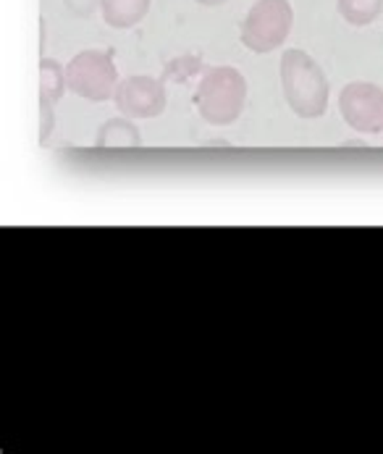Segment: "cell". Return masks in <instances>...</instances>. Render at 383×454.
Returning a JSON list of instances; mask_svg holds the SVG:
<instances>
[{
    "label": "cell",
    "instance_id": "8fae6325",
    "mask_svg": "<svg viewBox=\"0 0 383 454\" xmlns=\"http://www.w3.org/2000/svg\"><path fill=\"white\" fill-rule=\"evenodd\" d=\"M53 131V103L40 100V142L45 145Z\"/></svg>",
    "mask_w": 383,
    "mask_h": 454
},
{
    "label": "cell",
    "instance_id": "ba28073f",
    "mask_svg": "<svg viewBox=\"0 0 383 454\" xmlns=\"http://www.w3.org/2000/svg\"><path fill=\"white\" fill-rule=\"evenodd\" d=\"M139 142H142L139 129L127 119H113V121L103 124V129L98 134V147H111V150L139 147Z\"/></svg>",
    "mask_w": 383,
    "mask_h": 454
},
{
    "label": "cell",
    "instance_id": "5b68a950",
    "mask_svg": "<svg viewBox=\"0 0 383 454\" xmlns=\"http://www.w3.org/2000/svg\"><path fill=\"white\" fill-rule=\"evenodd\" d=\"M341 119L360 134L383 131V90L371 82H352L339 95Z\"/></svg>",
    "mask_w": 383,
    "mask_h": 454
},
{
    "label": "cell",
    "instance_id": "8992f818",
    "mask_svg": "<svg viewBox=\"0 0 383 454\" xmlns=\"http://www.w3.org/2000/svg\"><path fill=\"white\" fill-rule=\"evenodd\" d=\"M113 103L124 116L155 119L166 111V87L152 76H129L119 82Z\"/></svg>",
    "mask_w": 383,
    "mask_h": 454
},
{
    "label": "cell",
    "instance_id": "7a4b0ae2",
    "mask_svg": "<svg viewBox=\"0 0 383 454\" xmlns=\"http://www.w3.org/2000/svg\"><path fill=\"white\" fill-rule=\"evenodd\" d=\"M245 100H247V79L242 76V71L231 66L207 68L194 92L199 116L213 127L234 124L245 111Z\"/></svg>",
    "mask_w": 383,
    "mask_h": 454
},
{
    "label": "cell",
    "instance_id": "6da1fadb",
    "mask_svg": "<svg viewBox=\"0 0 383 454\" xmlns=\"http://www.w3.org/2000/svg\"><path fill=\"white\" fill-rule=\"evenodd\" d=\"M281 87L300 119H318L328 108V79L305 51L289 48L281 56Z\"/></svg>",
    "mask_w": 383,
    "mask_h": 454
},
{
    "label": "cell",
    "instance_id": "9c48e42d",
    "mask_svg": "<svg viewBox=\"0 0 383 454\" xmlns=\"http://www.w3.org/2000/svg\"><path fill=\"white\" fill-rule=\"evenodd\" d=\"M66 90V66H61L56 59H43L40 61V100L59 103Z\"/></svg>",
    "mask_w": 383,
    "mask_h": 454
},
{
    "label": "cell",
    "instance_id": "3957f363",
    "mask_svg": "<svg viewBox=\"0 0 383 454\" xmlns=\"http://www.w3.org/2000/svg\"><path fill=\"white\" fill-rule=\"evenodd\" d=\"M294 11L289 0H257L242 21V45L253 53H273L292 32Z\"/></svg>",
    "mask_w": 383,
    "mask_h": 454
},
{
    "label": "cell",
    "instance_id": "52a82bcc",
    "mask_svg": "<svg viewBox=\"0 0 383 454\" xmlns=\"http://www.w3.org/2000/svg\"><path fill=\"white\" fill-rule=\"evenodd\" d=\"M150 3L152 0H100L103 21L111 29H131L147 16Z\"/></svg>",
    "mask_w": 383,
    "mask_h": 454
},
{
    "label": "cell",
    "instance_id": "30bf717a",
    "mask_svg": "<svg viewBox=\"0 0 383 454\" xmlns=\"http://www.w3.org/2000/svg\"><path fill=\"white\" fill-rule=\"evenodd\" d=\"M341 19L352 27H371L383 13V0H336Z\"/></svg>",
    "mask_w": 383,
    "mask_h": 454
},
{
    "label": "cell",
    "instance_id": "4fadbf2b",
    "mask_svg": "<svg viewBox=\"0 0 383 454\" xmlns=\"http://www.w3.org/2000/svg\"><path fill=\"white\" fill-rule=\"evenodd\" d=\"M199 5H205V8H218V5H223L226 0H197Z\"/></svg>",
    "mask_w": 383,
    "mask_h": 454
},
{
    "label": "cell",
    "instance_id": "277c9868",
    "mask_svg": "<svg viewBox=\"0 0 383 454\" xmlns=\"http://www.w3.org/2000/svg\"><path fill=\"white\" fill-rule=\"evenodd\" d=\"M119 82V68L113 64V56L106 51H82L66 66L68 92L92 103L111 100L116 95Z\"/></svg>",
    "mask_w": 383,
    "mask_h": 454
},
{
    "label": "cell",
    "instance_id": "7c38bea8",
    "mask_svg": "<svg viewBox=\"0 0 383 454\" xmlns=\"http://www.w3.org/2000/svg\"><path fill=\"white\" fill-rule=\"evenodd\" d=\"M66 8L79 16V19H90L98 8H100V0H64Z\"/></svg>",
    "mask_w": 383,
    "mask_h": 454
}]
</instances>
